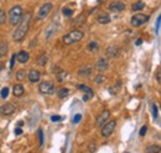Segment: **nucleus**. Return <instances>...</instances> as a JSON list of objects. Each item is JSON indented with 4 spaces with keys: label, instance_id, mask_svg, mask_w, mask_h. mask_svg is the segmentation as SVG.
Instances as JSON below:
<instances>
[{
    "label": "nucleus",
    "instance_id": "nucleus-33",
    "mask_svg": "<svg viewBox=\"0 0 161 153\" xmlns=\"http://www.w3.org/2000/svg\"><path fill=\"white\" fill-rule=\"evenodd\" d=\"M146 132H147V126H143L141 128H140V132H139L140 137H144L146 135Z\"/></svg>",
    "mask_w": 161,
    "mask_h": 153
},
{
    "label": "nucleus",
    "instance_id": "nucleus-38",
    "mask_svg": "<svg viewBox=\"0 0 161 153\" xmlns=\"http://www.w3.org/2000/svg\"><path fill=\"white\" fill-rule=\"evenodd\" d=\"M159 30H160V16L157 17V21H156V32L159 34Z\"/></svg>",
    "mask_w": 161,
    "mask_h": 153
},
{
    "label": "nucleus",
    "instance_id": "nucleus-21",
    "mask_svg": "<svg viewBox=\"0 0 161 153\" xmlns=\"http://www.w3.org/2000/svg\"><path fill=\"white\" fill-rule=\"evenodd\" d=\"M90 73H92V68L88 67V66L79 69V75H82V77H88Z\"/></svg>",
    "mask_w": 161,
    "mask_h": 153
},
{
    "label": "nucleus",
    "instance_id": "nucleus-37",
    "mask_svg": "<svg viewBox=\"0 0 161 153\" xmlns=\"http://www.w3.org/2000/svg\"><path fill=\"white\" fill-rule=\"evenodd\" d=\"M80 117H82V115H76L74 116V120H73V122H74V124H78V122H79V120H80Z\"/></svg>",
    "mask_w": 161,
    "mask_h": 153
},
{
    "label": "nucleus",
    "instance_id": "nucleus-22",
    "mask_svg": "<svg viewBox=\"0 0 161 153\" xmlns=\"http://www.w3.org/2000/svg\"><path fill=\"white\" fill-rule=\"evenodd\" d=\"M160 152V146L159 145H151L145 149V153H159Z\"/></svg>",
    "mask_w": 161,
    "mask_h": 153
},
{
    "label": "nucleus",
    "instance_id": "nucleus-40",
    "mask_svg": "<svg viewBox=\"0 0 161 153\" xmlns=\"http://www.w3.org/2000/svg\"><path fill=\"white\" fill-rule=\"evenodd\" d=\"M15 134H16V135H21V134H23V130H21V128L15 130Z\"/></svg>",
    "mask_w": 161,
    "mask_h": 153
},
{
    "label": "nucleus",
    "instance_id": "nucleus-9",
    "mask_svg": "<svg viewBox=\"0 0 161 153\" xmlns=\"http://www.w3.org/2000/svg\"><path fill=\"white\" fill-rule=\"evenodd\" d=\"M15 109H16V106L13 103H6V104H4L2 107H0V113H2L3 115H5V116H9V115H11V114L15 113Z\"/></svg>",
    "mask_w": 161,
    "mask_h": 153
},
{
    "label": "nucleus",
    "instance_id": "nucleus-34",
    "mask_svg": "<svg viewBox=\"0 0 161 153\" xmlns=\"http://www.w3.org/2000/svg\"><path fill=\"white\" fill-rule=\"evenodd\" d=\"M96 149H97V146H96V143L94 142H92V143H89V152H96Z\"/></svg>",
    "mask_w": 161,
    "mask_h": 153
},
{
    "label": "nucleus",
    "instance_id": "nucleus-18",
    "mask_svg": "<svg viewBox=\"0 0 161 153\" xmlns=\"http://www.w3.org/2000/svg\"><path fill=\"white\" fill-rule=\"evenodd\" d=\"M68 94H69V89L68 88H61V89H58V91H57V98L58 99H65Z\"/></svg>",
    "mask_w": 161,
    "mask_h": 153
},
{
    "label": "nucleus",
    "instance_id": "nucleus-13",
    "mask_svg": "<svg viewBox=\"0 0 161 153\" xmlns=\"http://www.w3.org/2000/svg\"><path fill=\"white\" fill-rule=\"evenodd\" d=\"M119 53V48L117 46H109L107 49H105V58H109V59H112V58H115Z\"/></svg>",
    "mask_w": 161,
    "mask_h": 153
},
{
    "label": "nucleus",
    "instance_id": "nucleus-19",
    "mask_svg": "<svg viewBox=\"0 0 161 153\" xmlns=\"http://www.w3.org/2000/svg\"><path fill=\"white\" fill-rule=\"evenodd\" d=\"M56 78H57V81H58V83H62V81L67 78V72H66V70L59 69L58 73H57V75H56Z\"/></svg>",
    "mask_w": 161,
    "mask_h": 153
},
{
    "label": "nucleus",
    "instance_id": "nucleus-6",
    "mask_svg": "<svg viewBox=\"0 0 161 153\" xmlns=\"http://www.w3.org/2000/svg\"><path fill=\"white\" fill-rule=\"evenodd\" d=\"M115 126H117V121L115 120H112V121H109V122H107V124H104L103 126H102V136L103 137H109L110 135L114 132V128H115Z\"/></svg>",
    "mask_w": 161,
    "mask_h": 153
},
{
    "label": "nucleus",
    "instance_id": "nucleus-15",
    "mask_svg": "<svg viewBox=\"0 0 161 153\" xmlns=\"http://www.w3.org/2000/svg\"><path fill=\"white\" fill-rule=\"evenodd\" d=\"M24 93H25V89H24V87H23L21 84L14 85V88H13V94H14L15 96H21V95H24Z\"/></svg>",
    "mask_w": 161,
    "mask_h": 153
},
{
    "label": "nucleus",
    "instance_id": "nucleus-32",
    "mask_svg": "<svg viewBox=\"0 0 161 153\" xmlns=\"http://www.w3.org/2000/svg\"><path fill=\"white\" fill-rule=\"evenodd\" d=\"M37 134H38V140H40V146H42L44 145V132H42V130L40 128L37 131Z\"/></svg>",
    "mask_w": 161,
    "mask_h": 153
},
{
    "label": "nucleus",
    "instance_id": "nucleus-1",
    "mask_svg": "<svg viewBox=\"0 0 161 153\" xmlns=\"http://www.w3.org/2000/svg\"><path fill=\"white\" fill-rule=\"evenodd\" d=\"M30 20H31V14L27 13L25 16H23L21 21L17 24V27L13 34V40L15 42H21V41L25 38L26 34H27V30L30 26Z\"/></svg>",
    "mask_w": 161,
    "mask_h": 153
},
{
    "label": "nucleus",
    "instance_id": "nucleus-28",
    "mask_svg": "<svg viewBox=\"0 0 161 153\" xmlns=\"http://www.w3.org/2000/svg\"><path fill=\"white\" fill-rule=\"evenodd\" d=\"M105 75H103V74H98L96 78H94V81H96V84H102V83H104L105 81Z\"/></svg>",
    "mask_w": 161,
    "mask_h": 153
},
{
    "label": "nucleus",
    "instance_id": "nucleus-26",
    "mask_svg": "<svg viewBox=\"0 0 161 153\" xmlns=\"http://www.w3.org/2000/svg\"><path fill=\"white\" fill-rule=\"evenodd\" d=\"M144 7H145V4L143 1H139V3H135L132 6V10H134V11H139V10H143Z\"/></svg>",
    "mask_w": 161,
    "mask_h": 153
},
{
    "label": "nucleus",
    "instance_id": "nucleus-25",
    "mask_svg": "<svg viewBox=\"0 0 161 153\" xmlns=\"http://www.w3.org/2000/svg\"><path fill=\"white\" fill-rule=\"evenodd\" d=\"M16 79H17V80H24V79H26V70L19 69L17 72H16Z\"/></svg>",
    "mask_w": 161,
    "mask_h": 153
},
{
    "label": "nucleus",
    "instance_id": "nucleus-30",
    "mask_svg": "<svg viewBox=\"0 0 161 153\" xmlns=\"http://www.w3.org/2000/svg\"><path fill=\"white\" fill-rule=\"evenodd\" d=\"M0 95H2L3 99H6L8 95H9V88H8V87L3 88V89H2V93H0Z\"/></svg>",
    "mask_w": 161,
    "mask_h": 153
},
{
    "label": "nucleus",
    "instance_id": "nucleus-8",
    "mask_svg": "<svg viewBox=\"0 0 161 153\" xmlns=\"http://www.w3.org/2000/svg\"><path fill=\"white\" fill-rule=\"evenodd\" d=\"M96 70H98V72H104V70H107L109 68V60L108 58H99L97 62H96V66H94Z\"/></svg>",
    "mask_w": 161,
    "mask_h": 153
},
{
    "label": "nucleus",
    "instance_id": "nucleus-2",
    "mask_svg": "<svg viewBox=\"0 0 161 153\" xmlns=\"http://www.w3.org/2000/svg\"><path fill=\"white\" fill-rule=\"evenodd\" d=\"M83 36H84V34L82 31H79V30H73V31L65 35L62 37V41H63L65 45H73V43L79 42L80 40H83Z\"/></svg>",
    "mask_w": 161,
    "mask_h": 153
},
{
    "label": "nucleus",
    "instance_id": "nucleus-10",
    "mask_svg": "<svg viewBox=\"0 0 161 153\" xmlns=\"http://www.w3.org/2000/svg\"><path fill=\"white\" fill-rule=\"evenodd\" d=\"M108 9L113 13H120V11H124L125 10V4L122 1H113V3L109 4Z\"/></svg>",
    "mask_w": 161,
    "mask_h": 153
},
{
    "label": "nucleus",
    "instance_id": "nucleus-35",
    "mask_svg": "<svg viewBox=\"0 0 161 153\" xmlns=\"http://www.w3.org/2000/svg\"><path fill=\"white\" fill-rule=\"evenodd\" d=\"M15 59H16V56L15 54H13V57H11V60H10V68H14V63H15Z\"/></svg>",
    "mask_w": 161,
    "mask_h": 153
},
{
    "label": "nucleus",
    "instance_id": "nucleus-20",
    "mask_svg": "<svg viewBox=\"0 0 161 153\" xmlns=\"http://www.w3.org/2000/svg\"><path fill=\"white\" fill-rule=\"evenodd\" d=\"M8 53V43L4 41H0V57H4Z\"/></svg>",
    "mask_w": 161,
    "mask_h": 153
},
{
    "label": "nucleus",
    "instance_id": "nucleus-7",
    "mask_svg": "<svg viewBox=\"0 0 161 153\" xmlns=\"http://www.w3.org/2000/svg\"><path fill=\"white\" fill-rule=\"evenodd\" d=\"M52 4L51 3H46V4H44L41 7H40V10L37 11V20H44V19H46L48 15H50V13H51V10H52Z\"/></svg>",
    "mask_w": 161,
    "mask_h": 153
},
{
    "label": "nucleus",
    "instance_id": "nucleus-23",
    "mask_svg": "<svg viewBox=\"0 0 161 153\" xmlns=\"http://www.w3.org/2000/svg\"><path fill=\"white\" fill-rule=\"evenodd\" d=\"M88 49L90 51V52H97V51L99 49V43L96 42V41H92V42L88 45Z\"/></svg>",
    "mask_w": 161,
    "mask_h": 153
},
{
    "label": "nucleus",
    "instance_id": "nucleus-39",
    "mask_svg": "<svg viewBox=\"0 0 161 153\" xmlns=\"http://www.w3.org/2000/svg\"><path fill=\"white\" fill-rule=\"evenodd\" d=\"M51 120H52L53 122H55V121H59V120H61V116H55V115H53V116L51 117Z\"/></svg>",
    "mask_w": 161,
    "mask_h": 153
},
{
    "label": "nucleus",
    "instance_id": "nucleus-3",
    "mask_svg": "<svg viewBox=\"0 0 161 153\" xmlns=\"http://www.w3.org/2000/svg\"><path fill=\"white\" fill-rule=\"evenodd\" d=\"M23 16H24L23 7L16 5V6L11 7V10L9 11V22L11 24V25H14V26H16L20 21H21Z\"/></svg>",
    "mask_w": 161,
    "mask_h": 153
},
{
    "label": "nucleus",
    "instance_id": "nucleus-12",
    "mask_svg": "<svg viewBox=\"0 0 161 153\" xmlns=\"http://www.w3.org/2000/svg\"><path fill=\"white\" fill-rule=\"evenodd\" d=\"M27 78L31 83H37V81H40V79H41V73H40L37 69H31L27 74Z\"/></svg>",
    "mask_w": 161,
    "mask_h": 153
},
{
    "label": "nucleus",
    "instance_id": "nucleus-5",
    "mask_svg": "<svg viewBox=\"0 0 161 153\" xmlns=\"http://www.w3.org/2000/svg\"><path fill=\"white\" fill-rule=\"evenodd\" d=\"M149 21V16L145 14H135L132 19H130V24L134 27H140L144 24H146Z\"/></svg>",
    "mask_w": 161,
    "mask_h": 153
},
{
    "label": "nucleus",
    "instance_id": "nucleus-11",
    "mask_svg": "<svg viewBox=\"0 0 161 153\" xmlns=\"http://www.w3.org/2000/svg\"><path fill=\"white\" fill-rule=\"evenodd\" d=\"M109 116H110V113H109L108 110H104V111H102V114H100V115L97 117L96 125H97V126H99V127H102V126L105 124V121L109 119Z\"/></svg>",
    "mask_w": 161,
    "mask_h": 153
},
{
    "label": "nucleus",
    "instance_id": "nucleus-4",
    "mask_svg": "<svg viewBox=\"0 0 161 153\" xmlns=\"http://www.w3.org/2000/svg\"><path fill=\"white\" fill-rule=\"evenodd\" d=\"M38 91H40L41 94H44V95H51V94H53L55 91H56V87H55V84L52 83V81L46 80V81H42V83H40V85H38Z\"/></svg>",
    "mask_w": 161,
    "mask_h": 153
},
{
    "label": "nucleus",
    "instance_id": "nucleus-17",
    "mask_svg": "<svg viewBox=\"0 0 161 153\" xmlns=\"http://www.w3.org/2000/svg\"><path fill=\"white\" fill-rule=\"evenodd\" d=\"M78 89H79V90H82V91H84V93H86V95H87L88 98H92V96L94 95V93H93V90H92V89H90L89 87L84 85V84H79V85H78Z\"/></svg>",
    "mask_w": 161,
    "mask_h": 153
},
{
    "label": "nucleus",
    "instance_id": "nucleus-24",
    "mask_svg": "<svg viewBox=\"0 0 161 153\" xmlns=\"http://www.w3.org/2000/svg\"><path fill=\"white\" fill-rule=\"evenodd\" d=\"M47 60H48V57L46 56V54H41L38 57V59H37V64L38 66H46V63H47Z\"/></svg>",
    "mask_w": 161,
    "mask_h": 153
},
{
    "label": "nucleus",
    "instance_id": "nucleus-31",
    "mask_svg": "<svg viewBox=\"0 0 161 153\" xmlns=\"http://www.w3.org/2000/svg\"><path fill=\"white\" fill-rule=\"evenodd\" d=\"M62 13H63L65 16H72L73 15V10L72 9H68V7H65L62 10Z\"/></svg>",
    "mask_w": 161,
    "mask_h": 153
},
{
    "label": "nucleus",
    "instance_id": "nucleus-27",
    "mask_svg": "<svg viewBox=\"0 0 161 153\" xmlns=\"http://www.w3.org/2000/svg\"><path fill=\"white\" fill-rule=\"evenodd\" d=\"M55 26H56V24L53 22L51 26H50V27L46 30V34H45V36H46V40H48L50 37H51V35L55 32V30H53V27H55Z\"/></svg>",
    "mask_w": 161,
    "mask_h": 153
},
{
    "label": "nucleus",
    "instance_id": "nucleus-43",
    "mask_svg": "<svg viewBox=\"0 0 161 153\" xmlns=\"http://www.w3.org/2000/svg\"><path fill=\"white\" fill-rule=\"evenodd\" d=\"M136 45H138V46H140V45H141V40H138V42H136Z\"/></svg>",
    "mask_w": 161,
    "mask_h": 153
},
{
    "label": "nucleus",
    "instance_id": "nucleus-14",
    "mask_svg": "<svg viewBox=\"0 0 161 153\" xmlns=\"http://www.w3.org/2000/svg\"><path fill=\"white\" fill-rule=\"evenodd\" d=\"M15 56H16L17 62H19V63H21V64L26 63L27 60H29V58H30L29 53H27V52H25V51H20V52H19L17 54H15Z\"/></svg>",
    "mask_w": 161,
    "mask_h": 153
},
{
    "label": "nucleus",
    "instance_id": "nucleus-36",
    "mask_svg": "<svg viewBox=\"0 0 161 153\" xmlns=\"http://www.w3.org/2000/svg\"><path fill=\"white\" fill-rule=\"evenodd\" d=\"M153 114H154V117L157 116V106H156L155 104L153 105Z\"/></svg>",
    "mask_w": 161,
    "mask_h": 153
},
{
    "label": "nucleus",
    "instance_id": "nucleus-16",
    "mask_svg": "<svg viewBox=\"0 0 161 153\" xmlns=\"http://www.w3.org/2000/svg\"><path fill=\"white\" fill-rule=\"evenodd\" d=\"M97 21H98L100 25L109 24V22H110V16H109L108 14H100V15L97 17Z\"/></svg>",
    "mask_w": 161,
    "mask_h": 153
},
{
    "label": "nucleus",
    "instance_id": "nucleus-29",
    "mask_svg": "<svg viewBox=\"0 0 161 153\" xmlns=\"http://www.w3.org/2000/svg\"><path fill=\"white\" fill-rule=\"evenodd\" d=\"M6 21V15L3 9H0V25H3Z\"/></svg>",
    "mask_w": 161,
    "mask_h": 153
},
{
    "label": "nucleus",
    "instance_id": "nucleus-42",
    "mask_svg": "<svg viewBox=\"0 0 161 153\" xmlns=\"http://www.w3.org/2000/svg\"><path fill=\"white\" fill-rule=\"evenodd\" d=\"M83 100H84V101H88V100H89V98H88L87 95H84V96H83Z\"/></svg>",
    "mask_w": 161,
    "mask_h": 153
},
{
    "label": "nucleus",
    "instance_id": "nucleus-41",
    "mask_svg": "<svg viewBox=\"0 0 161 153\" xmlns=\"http://www.w3.org/2000/svg\"><path fill=\"white\" fill-rule=\"evenodd\" d=\"M156 78H157V81H160V70H157V75H156Z\"/></svg>",
    "mask_w": 161,
    "mask_h": 153
}]
</instances>
